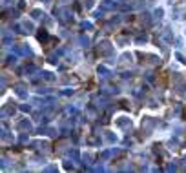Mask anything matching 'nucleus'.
<instances>
[{
	"mask_svg": "<svg viewBox=\"0 0 186 173\" xmlns=\"http://www.w3.org/2000/svg\"><path fill=\"white\" fill-rule=\"evenodd\" d=\"M97 53L99 55H110L111 53V44L110 42H99V46H97Z\"/></svg>",
	"mask_w": 186,
	"mask_h": 173,
	"instance_id": "nucleus-1",
	"label": "nucleus"
},
{
	"mask_svg": "<svg viewBox=\"0 0 186 173\" xmlns=\"http://www.w3.org/2000/svg\"><path fill=\"white\" fill-rule=\"evenodd\" d=\"M57 15H59V19L62 22H69L71 20V11L68 9V7H60V9H57Z\"/></svg>",
	"mask_w": 186,
	"mask_h": 173,
	"instance_id": "nucleus-2",
	"label": "nucleus"
},
{
	"mask_svg": "<svg viewBox=\"0 0 186 173\" xmlns=\"http://www.w3.org/2000/svg\"><path fill=\"white\" fill-rule=\"evenodd\" d=\"M17 128H19L20 131H31V122H29V120H20V122L17 124Z\"/></svg>",
	"mask_w": 186,
	"mask_h": 173,
	"instance_id": "nucleus-3",
	"label": "nucleus"
},
{
	"mask_svg": "<svg viewBox=\"0 0 186 173\" xmlns=\"http://www.w3.org/2000/svg\"><path fill=\"white\" fill-rule=\"evenodd\" d=\"M15 91H17V95L22 97V98L27 97V93H26V86H24V84H17V86H15Z\"/></svg>",
	"mask_w": 186,
	"mask_h": 173,
	"instance_id": "nucleus-4",
	"label": "nucleus"
},
{
	"mask_svg": "<svg viewBox=\"0 0 186 173\" xmlns=\"http://www.w3.org/2000/svg\"><path fill=\"white\" fill-rule=\"evenodd\" d=\"M117 124H119V126H122V128H131V120H128V118H119V120H117Z\"/></svg>",
	"mask_w": 186,
	"mask_h": 173,
	"instance_id": "nucleus-5",
	"label": "nucleus"
},
{
	"mask_svg": "<svg viewBox=\"0 0 186 173\" xmlns=\"http://www.w3.org/2000/svg\"><path fill=\"white\" fill-rule=\"evenodd\" d=\"M151 128H153V122H151V118H146L144 122H143V130H144L146 133H148Z\"/></svg>",
	"mask_w": 186,
	"mask_h": 173,
	"instance_id": "nucleus-6",
	"label": "nucleus"
},
{
	"mask_svg": "<svg viewBox=\"0 0 186 173\" xmlns=\"http://www.w3.org/2000/svg\"><path fill=\"white\" fill-rule=\"evenodd\" d=\"M20 29H24V33H31L33 31V24L31 22H24L20 26Z\"/></svg>",
	"mask_w": 186,
	"mask_h": 173,
	"instance_id": "nucleus-7",
	"label": "nucleus"
},
{
	"mask_svg": "<svg viewBox=\"0 0 186 173\" xmlns=\"http://www.w3.org/2000/svg\"><path fill=\"white\" fill-rule=\"evenodd\" d=\"M31 17H33L35 20H39V19H42V17H44V13H42L40 9H33V11H31Z\"/></svg>",
	"mask_w": 186,
	"mask_h": 173,
	"instance_id": "nucleus-8",
	"label": "nucleus"
},
{
	"mask_svg": "<svg viewBox=\"0 0 186 173\" xmlns=\"http://www.w3.org/2000/svg\"><path fill=\"white\" fill-rule=\"evenodd\" d=\"M35 146H37L39 151H48V142H37Z\"/></svg>",
	"mask_w": 186,
	"mask_h": 173,
	"instance_id": "nucleus-9",
	"label": "nucleus"
},
{
	"mask_svg": "<svg viewBox=\"0 0 186 173\" xmlns=\"http://www.w3.org/2000/svg\"><path fill=\"white\" fill-rule=\"evenodd\" d=\"M99 73H102V77H108V73H110V71H108L106 68H99Z\"/></svg>",
	"mask_w": 186,
	"mask_h": 173,
	"instance_id": "nucleus-10",
	"label": "nucleus"
},
{
	"mask_svg": "<svg viewBox=\"0 0 186 173\" xmlns=\"http://www.w3.org/2000/svg\"><path fill=\"white\" fill-rule=\"evenodd\" d=\"M153 15H155V19H161V17H163V9H155Z\"/></svg>",
	"mask_w": 186,
	"mask_h": 173,
	"instance_id": "nucleus-11",
	"label": "nucleus"
},
{
	"mask_svg": "<svg viewBox=\"0 0 186 173\" xmlns=\"http://www.w3.org/2000/svg\"><path fill=\"white\" fill-rule=\"evenodd\" d=\"M82 27H84V29H91V24H89V22H84Z\"/></svg>",
	"mask_w": 186,
	"mask_h": 173,
	"instance_id": "nucleus-12",
	"label": "nucleus"
}]
</instances>
